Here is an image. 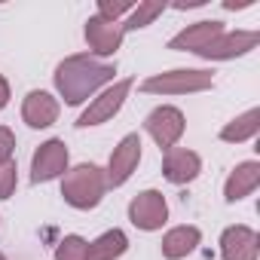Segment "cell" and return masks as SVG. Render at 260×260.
<instances>
[{
    "label": "cell",
    "mask_w": 260,
    "mask_h": 260,
    "mask_svg": "<svg viewBox=\"0 0 260 260\" xmlns=\"http://www.w3.org/2000/svg\"><path fill=\"white\" fill-rule=\"evenodd\" d=\"M162 10H166L162 0H147V4H138V7L132 10V16H128V22L122 25V31H138V28L150 25V22H153Z\"/></svg>",
    "instance_id": "19"
},
{
    "label": "cell",
    "mask_w": 260,
    "mask_h": 260,
    "mask_svg": "<svg viewBox=\"0 0 260 260\" xmlns=\"http://www.w3.org/2000/svg\"><path fill=\"white\" fill-rule=\"evenodd\" d=\"M22 116H25V122L31 128H46L58 116V101L52 95H46V92H31L25 98V104H22Z\"/></svg>",
    "instance_id": "14"
},
{
    "label": "cell",
    "mask_w": 260,
    "mask_h": 260,
    "mask_svg": "<svg viewBox=\"0 0 260 260\" xmlns=\"http://www.w3.org/2000/svg\"><path fill=\"white\" fill-rule=\"evenodd\" d=\"M196 245H199V230L196 226H178L162 239V254L169 260H178V257L190 254Z\"/></svg>",
    "instance_id": "16"
},
{
    "label": "cell",
    "mask_w": 260,
    "mask_h": 260,
    "mask_svg": "<svg viewBox=\"0 0 260 260\" xmlns=\"http://www.w3.org/2000/svg\"><path fill=\"white\" fill-rule=\"evenodd\" d=\"M7 98H10V86H7V80L0 77V110L7 107Z\"/></svg>",
    "instance_id": "24"
},
{
    "label": "cell",
    "mask_w": 260,
    "mask_h": 260,
    "mask_svg": "<svg viewBox=\"0 0 260 260\" xmlns=\"http://www.w3.org/2000/svg\"><path fill=\"white\" fill-rule=\"evenodd\" d=\"M254 46H257V34L254 31H236V34L214 37L199 55L202 58H233V55H242V52H248Z\"/></svg>",
    "instance_id": "10"
},
{
    "label": "cell",
    "mask_w": 260,
    "mask_h": 260,
    "mask_svg": "<svg viewBox=\"0 0 260 260\" xmlns=\"http://www.w3.org/2000/svg\"><path fill=\"white\" fill-rule=\"evenodd\" d=\"M64 169H68V147H64V141H46V144L34 153L31 178H34L37 184H40V181H52V178H58Z\"/></svg>",
    "instance_id": "8"
},
{
    "label": "cell",
    "mask_w": 260,
    "mask_h": 260,
    "mask_svg": "<svg viewBox=\"0 0 260 260\" xmlns=\"http://www.w3.org/2000/svg\"><path fill=\"white\" fill-rule=\"evenodd\" d=\"M147 132L156 138V144L162 147V150H169V147H175L178 144V138L184 135V113L178 110V107H156L150 116H147Z\"/></svg>",
    "instance_id": "4"
},
{
    "label": "cell",
    "mask_w": 260,
    "mask_h": 260,
    "mask_svg": "<svg viewBox=\"0 0 260 260\" xmlns=\"http://www.w3.org/2000/svg\"><path fill=\"white\" fill-rule=\"evenodd\" d=\"M86 40L98 55H113L119 49V43H122V25L107 22L101 16H92L86 22Z\"/></svg>",
    "instance_id": "9"
},
{
    "label": "cell",
    "mask_w": 260,
    "mask_h": 260,
    "mask_svg": "<svg viewBox=\"0 0 260 260\" xmlns=\"http://www.w3.org/2000/svg\"><path fill=\"white\" fill-rule=\"evenodd\" d=\"M223 34V25L220 22H196V25H190L187 31H181L178 37H172V43H169V49H187V52H202L214 37H220Z\"/></svg>",
    "instance_id": "11"
},
{
    "label": "cell",
    "mask_w": 260,
    "mask_h": 260,
    "mask_svg": "<svg viewBox=\"0 0 260 260\" xmlns=\"http://www.w3.org/2000/svg\"><path fill=\"white\" fill-rule=\"evenodd\" d=\"M211 86L208 71H172V74H156L144 80V92H162V95H181V92H202Z\"/></svg>",
    "instance_id": "3"
},
{
    "label": "cell",
    "mask_w": 260,
    "mask_h": 260,
    "mask_svg": "<svg viewBox=\"0 0 260 260\" xmlns=\"http://www.w3.org/2000/svg\"><path fill=\"white\" fill-rule=\"evenodd\" d=\"M110 80H113V64H101L89 55H74V58L61 61L55 71V86L68 104L86 101L95 89H101Z\"/></svg>",
    "instance_id": "1"
},
{
    "label": "cell",
    "mask_w": 260,
    "mask_h": 260,
    "mask_svg": "<svg viewBox=\"0 0 260 260\" xmlns=\"http://www.w3.org/2000/svg\"><path fill=\"white\" fill-rule=\"evenodd\" d=\"M223 260H257V233L248 226H230L220 239Z\"/></svg>",
    "instance_id": "13"
},
{
    "label": "cell",
    "mask_w": 260,
    "mask_h": 260,
    "mask_svg": "<svg viewBox=\"0 0 260 260\" xmlns=\"http://www.w3.org/2000/svg\"><path fill=\"white\" fill-rule=\"evenodd\" d=\"M162 172L172 184H187L199 175V156L184 147H169L162 159Z\"/></svg>",
    "instance_id": "12"
},
{
    "label": "cell",
    "mask_w": 260,
    "mask_h": 260,
    "mask_svg": "<svg viewBox=\"0 0 260 260\" xmlns=\"http://www.w3.org/2000/svg\"><path fill=\"white\" fill-rule=\"evenodd\" d=\"M223 7L226 10H242V7H251V0H226Z\"/></svg>",
    "instance_id": "25"
},
{
    "label": "cell",
    "mask_w": 260,
    "mask_h": 260,
    "mask_svg": "<svg viewBox=\"0 0 260 260\" xmlns=\"http://www.w3.org/2000/svg\"><path fill=\"white\" fill-rule=\"evenodd\" d=\"M86 248L89 242H83L80 236H64V242L55 251V260H86Z\"/></svg>",
    "instance_id": "20"
},
{
    "label": "cell",
    "mask_w": 260,
    "mask_h": 260,
    "mask_svg": "<svg viewBox=\"0 0 260 260\" xmlns=\"http://www.w3.org/2000/svg\"><path fill=\"white\" fill-rule=\"evenodd\" d=\"M0 260H7V257H4V254H0Z\"/></svg>",
    "instance_id": "26"
},
{
    "label": "cell",
    "mask_w": 260,
    "mask_h": 260,
    "mask_svg": "<svg viewBox=\"0 0 260 260\" xmlns=\"http://www.w3.org/2000/svg\"><path fill=\"white\" fill-rule=\"evenodd\" d=\"M257 184H260V166H257V162H242V166L230 175V181H226V199H230V202L245 199Z\"/></svg>",
    "instance_id": "15"
},
{
    "label": "cell",
    "mask_w": 260,
    "mask_h": 260,
    "mask_svg": "<svg viewBox=\"0 0 260 260\" xmlns=\"http://www.w3.org/2000/svg\"><path fill=\"white\" fill-rule=\"evenodd\" d=\"M16 190V162H0V199H10Z\"/></svg>",
    "instance_id": "22"
},
{
    "label": "cell",
    "mask_w": 260,
    "mask_h": 260,
    "mask_svg": "<svg viewBox=\"0 0 260 260\" xmlns=\"http://www.w3.org/2000/svg\"><path fill=\"white\" fill-rule=\"evenodd\" d=\"M138 159H141V138H138V135H125V138L119 141V147L113 150V156H110V172H107L104 181L113 184V187L125 184L128 175L135 172Z\"/></svg>",
    "instance_id": "7"
},
{
    "label": "cell",
    "mask_w": 260,
    "mask_h": 260,
    "mask_svg": "<svg viewBox=\"0 0 260 260\" xmlns=\"http://www.w3.org/2000/svg\"><path fill=\"white\" fill-rule=\"evenodd\" d=\"M128 89H132V80H119L113 89H107L104 95H98V98L83 110V116L77 119V125H98V122L110 119V116L122 107V101H125Z\"/></svg>",
    "instance_id": "6"
},
{
    "label": "cell",
    "mask_w": 260,
    "mask_h": 260,
    "mask_svg": "<svg viewBox=\"0 0 260 260\" xmlns=\"http://www.w3.org/2000/svg\"><path fill=\"white\" fill-rule=\"evenodd\" d=\"M125 233H119V230H110V233H104L98 242H92L89 248H86V260H116L122 251H125Z\"/></svg>",
    "instance_id": "17"
},
{
    "label": "cell",
    "mask_w": 260,
    "mask_h": 260,
    "mask_svg": "<svg viewBox=\"0 0 260 260\" xmlns=\"http://www.w3.org/2000/svg\"><path fill=\"white\" fill-rule=\"evenodd\" d=\"M257 128H260V110H248L245 116H239L230 125H223L220 138L223 141H248V138L257 135Z\"/></svg>",
    "instance_id": "18"
},
{
    "label": "cell",
    "mask_w": 260,
    "mask_h": 260,
    "mask_svg": "<svg viewBox=\"0 0 260 260\" xmlns=\"http://www.w3.org/2000/svg\"><path fill=\"white\" fill-rule=\"evenodd\" d=\"M128 10H135L132 0H116V4H113V0H101V4H98V16L107 19V22H116V16H122Z\"/></svg>",
    "instance_id": "21"
},
{
    "label": "cell",
    "mask_w": 260,
    "mask_h": 260,
    "mask_svg": "<svg viewBox=\"0 0 260 260\" xmlns=\"http://www.w3.org/2000/svg\"><path fill=\"white\" fill-rule=\"evenodd\" d=\"M128 217H132V223L141 226V230H159L166 223V217H169V205H166L162 193L147 190V193L132 199V205H128Z\"/></svg>",
    "instance_id": "5"
},
{
    "label": "cell",
    "mask_w": 260,
    "mask_h": 260,
    "mask_svg": "<svg viewBox=\"0 0 260 260\" xmlns=\"http://www.w3.org/2000/svg\"><path fill=\"white\" fill-rule=\"evenodd\" d=\"M104 172L98 166H77L74 172L64 175L61 184V196L74 205V208H95L104 196Z\"/></svg>",
    "instance_id": "2"
},
{
    "label": "cell",
    "mask_w": 260,
    "mask_h": 260,
    "mask_svg": "<svg viewBox=\"0 0 260 260\" xmlns=\"http://www.w3.org/2000/svg\"><path fill=\"white\" fill-rule=\"evenodd\" d=\"M13 147H16V138H13V132L0 125V162H10V159H13Z\"/></svg>",
    "instance_id": "23"
}]
</instances>
